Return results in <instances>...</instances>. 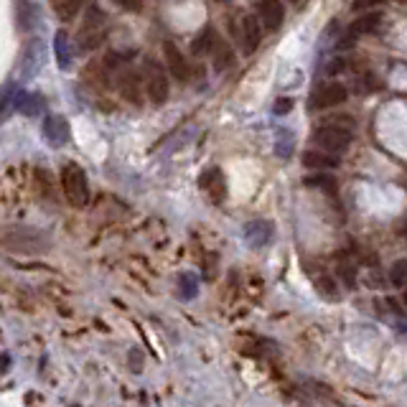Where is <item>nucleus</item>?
<instances>
[{
	"label": "nucleus",
	"mask_w": 407,
	"mask_h": 407,
	"mask_svg": "<svg viewBox=\"0 0 407 407\" xmlns=\"http://www.w3.org/2000/svg\"><path fill=\"white\" fill-rule=\"evenodd\" d=\"M104 38H107V18H104L99 8L92 6L87 10V15H84V21H81L79 33H77V49L84 54L95 51Z\"/></svg>",
	"instance_id": "f257e3e1"
},
{
	"label": "nucleus",
	"mask_w": 407,
	"mask_h": 407,
	"mask_svg": "<svg viewBox=\"0 0 407 407\" xmlns=\"http://www.w3.org/2000/svg\"><path fill=\"white\" fill-rule=\"evenodd\" d=\"M61 186H64L69 204H74L79 209L89 204V184L79 166H64L61 168Z\"/></svg>",
	"instance_id": "f03ea898"
},
{
	"label": "nucleus",
	"mask_w": 407,
	"mask_h": 407,
	"mask_svg": "<svg viewBox=\"0 0 407 407\" xmlns=\"http://www.w3.org/2000/svg\"><path fill=\"white\" fill-rule=\"evenodd\" d=\"M0 244L15 252H46L49 250V237L31 230H13L0 234Z\"/></svg>",
	"instance_id": "7ed1b4c3"
},
{
	"label": "nucleus",
	"mask_w": 407,
	"mask_h": 407,
	"mask_svg": "<svg viewBox=\"0 0 407 407\" xmlns=\"http://www.w3.org/2000/svg\"><path fill=\"white\" fill-rule=\"evenodd\" d=\"M143 84H145L148 99L153 104H163L166 99H168L170 81H168V74L163 72L161 64H156V61H145V74H143Z\"/></svg>",
	"instance_id": "20e7f679"
},
{
	"label": "nucleus",
	"mask_w": 407,
	"mask_h": 407,
	"mask_svg": "<svg viewBox=\"0 0 407 407\" xmlns=\"http://www.w3.org/2000/svg\"><path fill=\"white\" fill-rule=\"evenodd\" d=\"M313 143L326 153H344L349 148V143H351V130L331 122V125H324L313 133Z\"/></svg>",
	"instance_id": "39448f33"
},
{
	"label": "nucleus",
	"mask_w": 407,
	"mask_h": 407,
	"mask_svg": "<svg viewBox=\"0 0 407 407\" xmlns=\"http://www.w3.org/2000/svg\"><path fill=\"white\" fill-rule=\"evenodd\" d=\"M163 56H166V67H168L170 77H176V81L191 79V64L186 61V56L181 54V49L173 41L163 44Z\"/></svg>",
	"instance_id": "423d86ee"
},
{
	"label": "nucleus",
	"mask_w": 407,
	"mask_h": 407,
	"mask_svg": "<svg viewBox=\"0 0 407 407\" xmlns=\"http://www.w3.org/2000/svg\"><path fill=\"white\" fill-rule=\"evenodd\" d=\"M346 87L344 84H324L319 92H313L311 107L313 110H326V107H336V104L346 102Z\"/></svg>",
	"instance_id": "0eeeda50"
},
{
	"label": "nucleus",
	"mask_w": 407,
	"mask_h": 407,
	"mask_svg": "<svg viewBox=\"0 0 407 407\" xmlns=\"http://www.w3.org/2000/svg\"><path fill=\"white\" fill-rule=\"evenodd\" d=\"M257 15L260 21L265 23V29L278 31L282 26V18H285V8H282L280 0H257Z\"/></svg>",
	"instance_id": "6e6552de"
},
{
	"label": "nucleus",
	"mask_w": 407,
	"mask_h": 407,
	"mask_svg": "<svg viewBox=\"0 0 407 407\" xmlns=\"http://www.w3.org/2000/svg\"><path fill=\"white\" fill-rule=\"evenodd\" d=\"M239 33H242L244 54H255V51H257L260 41H262V26H260V21L255 18V15H244Z\"/></svg>",
	"instance_id": "1a4fd4ad"
},
{
	"label": "nucleus",
	"mask_w": 407,
	"mask_h": 407,
	"mask_svg": "<svg viewBox=\"0 0 407 407\" xmlns=\"http://www.w3.org/2000/svg\"><path fill=\"white\" fill-rule=\"evenodd\" d=\"M118 89H120V95L125 97L127 102L138 104V102H141V97H143V77L138 74V72H133V69H127L125 74H120Z\"/></svg>",
	"instance_id": "9d476101"
},
{
	"label": "nucleus",
	"mask_w": 407,
	"mask_h": 407,
	"mask_svg": "<svg viewBox=\"0 0 407 407\" xmlns=\"http://www.w3.org/2000/svg\"><path fill=\"white\" fill-rule=\"evenodd\" d=\"M379 26H382V13H377V10H367L364 15H359L351 26H349V36H364V33H374V31H379Z\"/></svg>",
	"instance_id": "9b49d317"
},
{
	"label": "nucleus",
	"mask_w": 407,
	"mask_h": 407,
	"mask_svg": "<svg viewBox=\"0 0 407 407\" xmlns=\"http://www.w3.org/2000/svg\"><path fill=\"white\" fill-rule=\"evenodd\" d=\"M44 138L51 145H64L69 141V122L64 118H46L44 122Z\"/></svg>",
	"instance_id": "f8f14e48"
},
{
	"label": "nucleus",
	"mask_w": 407,
	"mask_h": 407,
	"mask_svg": "<svg viewBox=\"0 0 407 407\" xmlns=\"http://www.w3.org/2000/svg\"><path fill=\"white\" fill-rule=\"evenodd\" d=\"M13 15H15V26L21 33L33 29L36 23V6L29 3V0H13Z\"/></svg>",
	"instance_id": "ddd939ff"
},
{
	"label": "nucleus",
	"mask_w": 407,
	"mask_h": 407,
	"mask_svg": "<svg viewBox=\"0 0 407 407\" xmlns=\"http://www.w3.org/2000/svg\"><path fill=\"white\" fill-rule=\"evenodd\" d=\"M244 237L252 247H262V244L270 242L273 237V224L270 222H252L247 224V230H244Z\"/></svg>",
	"instance_id": "4468645a"
},
{
	"label": "nucleus",
	"mask_w": 407,
	"mask_h": 407,
	"mask_svg": "<svg viewBox=\"0 0 407 407\" xmlns=\"http://www.w3.org/2000/svg\"><path fill=\"white\" fill-rule=\"evenodd\" d=\"M212 54H214V69L216 72H224V69H230L234 64V51H232V46L227 41L216 36L214 38V46H212Z\"/></svg>",
	"instance_id": "2eb2a0df"
},
{
	"label": "nucleus",
	"mask_w": 407,
	"mask_h": 407,
	"mask_svg": "<svg viewBox=\"0 0 407 407\" xmlns=\"http://www.w3.org/2000/svg\"><path fill=\"white\" fill-rule=\"evenodd\" d=\"M84 3L87 0H51L54 6V13L59 15L61 21H74L77 15H79V10L84 8Z\"/></svg>",
	"instance_id": "dca6fc26"
},
{
	"label": "nucleus",
	"mask_w": 407,
	"mask_h": 407,
	"mask_svg": "<svg viewBox=\"0 0 407 407\" xmlns=\"http://www.w3.org/2000/svg\"><path fill=\"white\" fill-rule=\"evenodd\" d=\"M303 166H308V168H336L339 166V161L331 156V153H321V150H305L303 153Z\"/></svg>",
	"instance_id": "f3484780"
},
{
	"label": "nucleus",
	"mask_w": 407,
	"mask_h": 407,
	"mask_svg": "<svg viewBox=\"0 0 407 407\" xmlns=\"http://www.w3.org/2000/svg\"><path fill=\"white\" fill-rule=\"evenodd\" d=\"M54 51H56V61H59L61 69H69V61H72V56H69V36L67 31H59L56 36H54Z\"/></svg>",
	"instance_id": "a211bd4d"
},
{
	"label": "nucleus",
	"mask_w": 407,
	"mask_h": 407,
	"mask_svg": "<svg viewBox=\"0 0 407 407\" xmlns=\"http://www.w3.org/2000/svg\"><path fill=\"white\" fill-rule=\"evenodd\" d=\"M214 38H216L214 29H204L199 36H196V41H193L191 51L196 54V56H204V54H209V51H212V46H214Z\"/></svg>",
	"instance_id": "6ab92c4d"
},
{
	"label": "nucleus",
	"mask_w": 407,
	"mask_h": 407,
	"mask_svg": "<svg viewBox=\"0 0 407 407\" xmlns=\"http://www.w3.org/2000/svg\"><path fill=\"white\" fill-rule=\"evenodd\" d=\"M390 282H392L394 288L407 285V260H397V262L390 267Z\"/></svg>",
	"instance_id": "aec40b11"
},
{
	"label": "nucleus",
	"mask_w": 407,
	"mask_h": 407,
	"mask_svg": "<svg viewBox=\"0 0 407 407\" xmlns=\"http://www.w3.org/2000/svg\"><path fill=\"white\" fill-rule=\"evenodd\" d=\"M305 186H313V189H324V191H336V178L326 176V173H319V176H308L303 181Z\"/></svg>",
	"instance_id": "412c9836"
},
{
	"label": "nucleus",
	"mask_w": 407,
	"mask_h": 407,
	"mask_svg": "<svg viewBox=\"0 0 407 407\" xmlns=\"http://www.w3.org/2000/svg\"><path fill=\"white\" fill-rule=\"evenodd\" d=\"M275 153H278L280 158H288L290 153H293V135H290V133H280V135H278Z\"/></svg>",
	"instance_id": "4be33fe9"
},
{
	"label": "nucleus",
	"mask_w": 407,
	"mask_h": 407,
	"mask_svg": "<svg viewBox=\"0 0 407 407\" xmlns=\"http://www.w3.org/2000/svg\"><path fill=\"white\" fill-rule=\"evenodd\" d=\"M181 282H184L181 296H184V298H193V296H196V278H193V275H184V278H181Z\"/></svg>",
	"instance_id": "5701e85b"
},
{
	"label": "nucleus",
	"mask_w": 407,
	"mask_h": 407,
	"mask_svg": "<svg viewBox=\"0 0 407 407\" xmlns=\"http://www.w3.org/2000/svg\"><path fill=\"white\" fill-rule=\"evenodd\" d=\"M319 290L324 293V296H328V298H336L339 293H336V288H333V280L331 278H321L319 280Z\"/></svg>",
	"instance_id": "b1692460"
},
{
	"label": "nucleus",
	"mask_w": 407,
	"mask_h": 407,
	"mask_svg": "<svg viewBox=\"0 0 407 407\" xmlns=\"http://www.w3.org/2000/svg\"><path fill=\"white\" fill-rule=\"evenodd\" d=\"M275 115H288L290 110H293V99H288V97H280L278 102H275Z\"/></svg>",
	"instance_id": "393cba45"
},
{
	"label": "nucleus",
	"mask_w": 407,
	"mask_h": 407,
	"mask_svg": "<svg viewBox=\"0 0 407 407\" xmlns=\"http://www.w3.org/2000/svg\"><path fill=\"white\" fill-rule=\"evenodd\" d=\"M382 0H354V10H369V8L379 6Z\"/></svg>",
	"instance_id": "a878e982"
},
{
	"label": "nucleus",
	"mask_w": 407,
	"mask_h": 407,
	"mask_svg": "<svg viewBox=\"0 0 407 407\" xmlns=\"http://www.w3.org/2000/svg\"><path fill=\"white\" fill-rule=\"evenodd\" d=\"M341 69H346V61H344V59H333L331 64H328V69H326V72H328V74H339Z\"/></svg>",
	"instance_id": "bb28decb"
},
{
	"label": "nucleus",
	"mask_w": 407,
	"mask_h": 407,
	"mask_svg": "<svg viewBox=\"0 0 407 407\" xmlns=\"http://www.w3.org/2000/svg\"><path fill=\"white\" fill-rule=\"evenodd\" d=\"M400 232H402V234H407V216H405V219H402V227H400Z\"/></svg>",
	"instance_id": "cd10ccee"
},
{
	"label": "nucleus",
	"mask_w": 407,
	"mask_h": 407,
	"mask_svg": "<svg viewBox=\"0 0 407 407\" xmlns=\"http://www.w3.org/2000/svg\"><path fill=\"white\" fill-rule=\"evenodd\" d=\"M288 3H301V0H288Z\"/></svg>",
	"instance_id": "c85d7f7f"
},
{
	"label": "nucleus",
	"mask_w": 407,
	"mask_h": 407,
	"mask_svg": "<svg viewBox=\"0 0 407 407\" xmlns=\"http://www.w3.org/2000/svg\"><path fill=\"white\" fill-rule=\"evenodd\" d=\"M219 3H227V0H219Z\"/></svg>",
	"instance_id": "c756f323"
},
{
	"label": "nucleus",
	"mask_w": 407,
	"mask_h": 407,
	"mask_svg": "<svg viewBox=\"0 0 407 407\" xmlns=\"http://www.w3.org/2000/svg\"><path fill=\"white\" fill-rule=\"evenodd\" d=\"M405 303H407V296H405Z\"/></svg>",
	"instance_id": "7c9ffc66"
}]
</instances>
